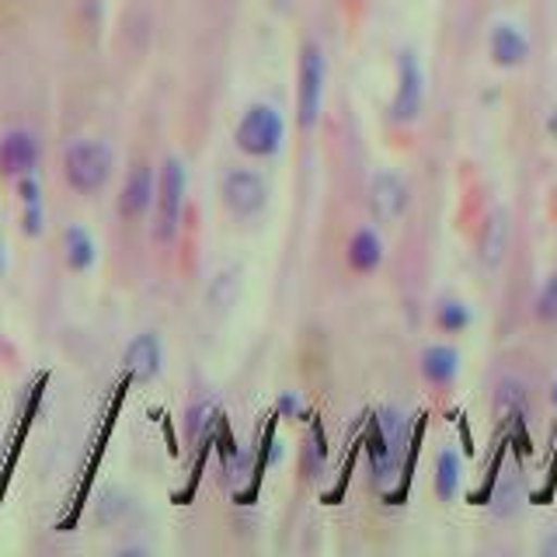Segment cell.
Segmentation results:
<instances>
[{"label":"cell","instance_id":"ffe728a7","mask_svg":"<svg viewBox=\"0 0 557 557\" xmlns=\"http://www.w3.org/2000/svg\"><path fill=\"white\" fill-rule=\"evenodd\" d=\"M536 318L547 321V324L557 321V272L547 278L544 289H540V296H536Z\"/></svg>","mask_w":557,"mask_h":557},{"label":"cell","instance_id":"cb8c5ba5","mask_svg":"<svg viewBox=\"0 0 557 557\" xmlns=\"http://www.w3.org/2000/svg\"><path fill=\"white\" fill-rule=\"evenodd\" d=\"M554 405H557V380H554Z\"/></svg>","mask_w":557,"mask_h":557},{"label":"cell","instance_id":"5bb4252c","mask_svg":"<svg viewBox=\"0 0 557 557\" xmlns=\"http://www.w3.org/2000/svg\"><path fill=\"white\" fill-rule=\"evenodd\" d=\"M505 244H509V213H505V209H495L481 231V261L487 269H495L502 261Z\"/></svg>","mask_w":557,"mask_h":557},{"label":"cell","instance_id":"7402d4cb","mask_svg":"<svg viewBox=\"0 0 557 557\" xmlns=\"http://www.w3.org/2000/svg\"><path fill=\"white\" fill-rule=\"evenodd\" d=\"M544 554H547V557H557V533H554V536L547 540V544H544Z\"/></svg>","mask_w":557,"mask_h":557},{"label":"cell","instance_id":"603a6c76","mask_svg":"<svg viewBox=\"0 0 557 557\" xmlns=\"http://www.w3.org/2000/svg\"><path fill=\"white\" fill-rule=\"evenodd\" d=\"M0 269H4V244H0Z\"/></svg>","mask_w":557,"mask_h":557},{"label":"cell","instance_id":"30bf717a","mask_svg":"<svg viewBox=\"0 0 557 557\" xmlns=\"http://www.w3.org/2000/svg\"><path fill=\"white\" fill-rule=\"evenodd\" d=\"M153 174H150V168L147 164H136L133 171H129V178H126V185H122V196H119V209H122V216H144L147 209H150V202H153Z\"/></svg>","mask_w":557,"mask_h":557},{"label":"cell","instance_id":"9c48e42d","mask_svg":"<svg viewBox=\"0 0 557 557\" xmlns=\"http://www.w3.org/2000/svg\"><path fill=\"white\" fill-rule=\"evenodd\" d=\"M39 164V144L35 136L25 129H11L0 139V171L11 174V178H25Z\"/></svg>","mask_w":557,"mask_h":557},{"label":"cell","instance_id":"8fae6325","mask_svg":"<svg viewBox=\"0 0 557 557\" xmlns=\"http://www.w3.org/2000/svg\"><path fill=\"white\" fill-rule=\"evenodd\" d=\"M126 370L136 380H150L161 373V342H157V335H139L136 342H129Z\"/></svg>","mask_w":557,"mask_h":557},{"label":"cell","instance_id":"7c38bea8","mask_svg":"<svg viewBox=\"0 0 557 557\" xmlns=\"http://www.w3.org/2000/svg\"><path fill=\"white\" fill-rule=\"evenodd\" d=\"M422 373L429 383H435V387H443V383H453L460 373V356L457 348L449 345H429L422 352Z\"/></svg>","mask_w":557,"mask_h":557},{"label":"cell","instance_id":"e0dca14e","mask_svg":"<svg viewBox=\"0 0 557 557\" xmlns=\"http://www.w3.org/2000/svg\"><path fill=\"white\" fill-rule=\"evenodd\" d=\"M457 487H460V457L453 449H443L440 460H435V495L449 502L457 495Z\"/></svg>","mask_w":557,"mask_h":557},{"label":"cell","instance_id":"2e32d148","mask_svg":"<svg viewBox=\"0 0 557 557\" xmlns=\"http://www.w3.org/2000/svg\"><path fill=\"white\" fill-rule=\"evenodd\" d=\"M63 251H66V265L74 272H84L95 265V240L84 226H66L63 234Z\"/></svg>","mask_w":557,"mask_h":557},{"label":"cell","instance_id":"d6986e66","mask_svg":"<svg viewBox=\"0 0 557 557\" xmlns=\"http://www.w3.org/2000/svg\"><path fill=\"white\" fill-rule=\"evenodd\" d=\"M435 321H440L443 331H453V335H457V331H463L470 324V310L460 300H446L440 307V313H435Z\"/></svg>","mask_w":557,"mask_h":557},{"label":"cell","instance_id":"7a4b0ae2","mask_svg":"<svg viewBox=\"0 0 557 557\" xmlns=\"http://www.w3.org/2000/svg\"><path fill=\"white\" fill-rule=\"evenodd\" d=\"M283 136H286L283 115H278L272 104H251L234 133L237 147L251 157H275L278 147H283Z\"/></svg>","mask_w":557,"mask_h":557},{"label":"cell","instance_id":"3957f363","mask_svg":"<svg viewBox=\"0 0 557 557\" xmlns=\"http://www.w3.org/2000/svg\"><path fill=\"white\" fill-rule=\"evenodd\" d=\"M324 81H327V63L318 46H304L300 52V74H296V119L304 129H313L321 119L324 104Z\"/></svg>","mask_w":557,"mask_h":557},{"label":"cell","instance_id":"277c9868","mask_svg":"<svg viewBox=\"0 0 557 557\" xmlns=\"http://www.w3.org/2000/svg\"><path fill=\"white\" fill-rule=\"evenodd\" d=\"M182 206H185V164L178 157H168L161 168V182H157V223H153L157 240H171L178 234Z\"/></svg>","mask_w":557,"mask_h":557},{"label":"cell","instance_id":"4fadbf2b","mask_svg":"<svg viewBox=\"0 0 557 557\" xmlns=\"http://www.w3.org/2000/svg\"><path fill=\"white\" fill-rule=\"evenodd\" d=\"M492 57L498 66H519L530 57V42L516 25H498L492 32Z\"/></svg>","mask_w":557,"mask_h":557},{"label":"cell","instance_id":"8992f818","mask_svg":"<svg viewBox=\"0 0 557 557\" xmlns=\"http://www.w3.org/2000/svg\"><path fill=\"white\" fill-rule=\"evenodd\" d=\"M405 440H408V425L405 418L397 411H380L376 414V435L370 443V453H373V467L376 474H391L400 460V449H405Z\"/></svg>","mask_w":557,"mask_h":557},{"label":"cell","instance_id":"9a60e30c","mask_svg":"<svg viewBox=\"0 0 557 557\" xmlns=\"http://www.w3.org/2000/svg\"><path fill=\"white\" fill-rule=\"evenodd\" d=\"M383 261V244L373 231H356L352 240H348V265H352L356 272H373L376 265Z\"/></svg>","mask_w":557,"mask_h":557},{"label":"cell","instance_id":"6da1fadb","mask_svg":"<svg viewBox=\"0 0 557 557\" xmlns=\"http://www.w3.org/2000/svg\"><path fill=\"white\" fill-rule=\"evenodd\" d=\"M63 174L70 188L84 191V196H91V191L104 188V182H109L112 174V150L98 144V139H81V144H74L66 150L63 157Z\"/></svg>","mask_w":557,"mask_h":557},{"label":"cell","instance_id":"5b68a950","mask_svg":"<svg viewBox=\"0 0 557 557\" xmlns=\"http://www.w3.org/2000/svg\"><path fill=\"white\" fill-rule=\"evenodd\" d=\"M223 202L234 216L248 220V216H258L261 209H265L269 188H265V182H261V174H255V171H231L223 182Z\"/></svg>","mask_w":557,"mask_h":557},{"label":"cell","instance_id":"52a82bcc","mask_svg":"<svg viewBox=\"0 0 557 557\" xmlns=\"http://www.w3.org/2000/svg\"><path fill=\"white\" fill-rule=\"evenodd\" d=\"M422 66H418L414 52H400L397 60V95H394V104H391V115L397 122H411L422 112Z\"/></svg>","mask_w":557,"mask_h":557},{"label":"cell","instance_id":"44dd1931","mask_svg":"<svg viewBox=\"0 0 557 557\" xmlns=\"http://www.w3.org/2000/svg\"><path fill=\"white\" fill-rule=\"evenodd\" d=\"M283 411H286V414H304V405H300V400H296L293 394H286V397H283Z\"/></svg>","mask_w":557,"mask_h":557},{"label":"cell","instance_id":"ac0fdd59","mask_svg":"<svg viewBox=\"0 0 557 557\" xmlns=\"http://www.w3.org/2000/svg\"><path fill=\"white\" fill-rule=\"evenodd\" d=\"M17 191H22V202H25V234H42V196H39V182L25 174L17 182Z\"/></svg>","mask_w":557,"mask_h":557},{"label":"cell","instance_id":"ba28073f","mask_svg":"<svg viewBox=\"0 0 557 557\" xmlns=\"http://www.w3.org/2000/svg\"><path fill=\"white\" fill-rule=\"evenodd\" d=\"M370 209L380 223H394L408 209V185L394 171H380L370 182Z\"/></svg>","mask_w":557,"mask_h":557}]
</instances>
